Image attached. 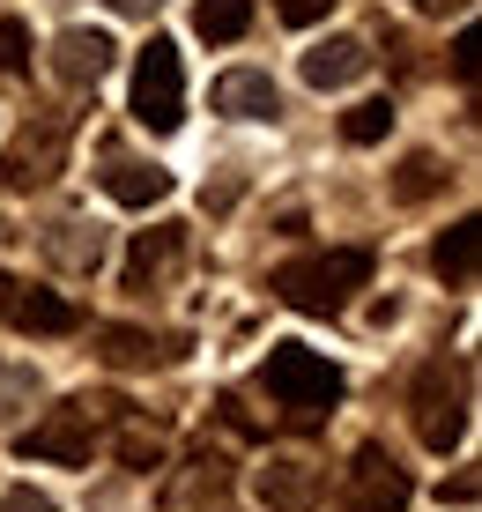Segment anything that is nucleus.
Masks as SVG:
<instances>
[{
	"instance_id": "4be33fe9",
	"label": "nucleus",
	"mask_w": 482,
	"mask_h": 512,
	"mask_svg": "<svg viewBox=\"0 0 482 512\" xmlns=\"http://www.w3.org/2000/svg\"><path fill=\"white\" fill-rule=\"evenodd\" d=\"M23 401H38V372H8V379H0V423L23 409Z\"/></svg>"
},
{
	"instance_id": "ddd939ff",
	"label": "nucleus",
	"mask_w": 482,
	"mask_h": 512,
	"mask_svg": "<svg viewBox=\"0 0 482 512\" xmlns=\"http://www.w3.org/2000/svg\"><path fill=\"white\" fill-rule=\"evenodd\" d=\"M97 357L112 364V372H156V364H171L178 349L156 342V334H141V327H104L97 334Z\"/></svg>"
},
{
	"instance_id": "a878e982",
	"label": "nucleus",
	"mask_w": 482,
	"mask_h": 512,
	"mask_svg": "<svg viewBox=\"0 0 482 512\" xmlns=\"http://www.w3.org/2000/svg\"><path fill=\"white\" fill-rule=\"evenodd\" d=\"M475 490H482V483H475V468H460V475H453V483H445V490H438V498H445V505H475Z\"/></svg>"
},
{
	"instance_id": "6ab92c4d",
	"label": "nucleus",
	"mask_w": 482,
	"mask_h": 512,
	"mask_svg": "<svg viewBox=\"0 0 482 512\" xmlns=\"http://www.w3.org/2000/svg\"><path fill=\"white\" fill-rule=\"evenodd\" d=\"M445 186V171H438V156H408V164L394 171V193L401 201H431V193Z\"/></svg>"
},
{
	"instance_id": "393cba45",
	"label": "nucleus",
	"mask_w": 482,
	"mask_h": 512,
	"mask_svg": "<svg viewBox=\"0 0 482 512\" xmlns=\"http://www.w3.org/2000/svg\"><path fill=\"white\" fill-rule=\"evenodd\" d=\"M0 512H52V498H45V490H8V498H0Z\"/></svg>"
},
{
	"instance_id": "423d86ee",
	"label": "nucleus",
	"mask_w": 482,
	"mask_h": 512,
	"mask_svg": "<svg viewBox=\"0 0 482 512\" xmlns=\"http://www.w3.org/2000/svg\"><path fill=\"white\" fill-rule=\"evenodd\" d=\"M23 453H30V461H60V468H89V453H97V431H89L82 401H75V409H52L38 431H23Z\"/></svg>"
},
{
	"instance_id": "5701e85b",
	"label": "nucleus",
	"mask_w": 482,
	"mask_h": 512,
	"mask_svg": "<svg viewBox=\"0 0 482 512\" xmlns=\"http://www.w3.org/2000/svg\"><path fill=\"white\" fill-rule=\"evenodd\" d=\"M119 453H127V468H156V461H164V438H141V431H127V446H119Z\"/></svg>"
},
{
	"instance_id": "c756f323",
	"label": "nucleus",
	"mask_w": 482,
	"mask_h": 512,
	"mask_svg": "<svg viewBox=\"0 0 482 512\" xmlns=\"http://www.w3.org/2000/svg\"><path fill=\"white\" fill-rule=\"evenodd\" d=\"M8 305H15V275L0 268V320H8Z\"/></svg>"
},
{
	"instance_id": "39448f33",
	"label": "nucleus",
	"mask_w": 482,
	"mask_h": 512,
	"mask_svg": "<svg viewBox=\"0 0 482 512\" xmlns=\"http://www.w3.org/2000/svg\"><path fill=\"white\" fill-rule=\"evenodd\" d=\"M408 498H416V483H408L379 446H364L342 475V512H408Z\"/></svg>"
},
{
	"instance_id": "412c9836",
	"label": "nucleus",
	"mask_w": 482,
	"mask_h": 512,
	"mask_svg": "<svg viewBox=\"0 0 482 512\" xmlns=\"http://www.w3.org/2000/svg\"><path fill=\"white\" fill-rule=\"evenodd\" d=\"M0 67H8V75H15V67H30V30L15 23V15H0Z\"/></svg>"
},
{
	"instance_id": "f3484780",
	"label": "nucleus",
	"mask_w": 482,
	"mask_h": 512,
	"mask_svg": "<svg viewBox=\"0 0 482 512\" xmlns=\"http://www.w3.org/2000/svg\"><path fill=\"white\" fill-rule=\"evenodd\" d=\"M475 245H482V223L468 216V223H453V231H445L438 238V275H445V290H468V282H475Z\"/></svg>"
},
{
	"instance_id": "9b49d317",
	"label": "nucleus",
	"mask_w": 482,
	"mask_h": 512,
	"mask_svg": "<svg viewBox=\"0 0 482 512\" xmlns=\"http://www.w3.org/2000/svg\"><path fill=\"white\" fill-rule=\"evenodd\" d=\"M364 67H371L364 38H327V45L305 52V82L312 90H349V82H364Z\"/></svg>"
},
{
	"instance_id": "dca6fc26",
	"label": "nucleus",
	"mask_w": 482,
	"mask_h": 512,
	"mask_svg": "<svg viewBox=\"0 0 482 512\" xmlns=\"http://www.w3.org/2000/svg\"><path fill=\"white\" fill-rule=\"evenodd\" d=\"M45 260H52V268H67V275H89L104 260L97 223H60V231H45Z\"/></svg>"
},
{
	"instance_id": "7ed1b4c3",
	"label": "nucleus",
	"mask_w": 482,
	"mask_h": 512,
	"mask_svg": "<svg viewBox=\"0 0 482 512\" xmlns=\"http://www.w3.org/2000/svg\"><path fill=\"white\" fill-rule=\"evenodd\" d=\"M416 438L453 453L468 438V364H423L416 372Z\"/></svg>"
},
{
	"instance_id": "f257e3e1",
	"label": "nucleus",
	"mask_w": 482,
	"mask_h": 512,
	"mask_svg": "<svg viewBox=\"0 0 482 512\" xmlns=\"http://www.w3.org/2000/svg\"><path fill=\"white\" fill-rule=\"evenodd\" d=\"M364 282H371V253L364 245H334V253H305L290 268H275V297L297 312H342Z\"/></svg>"
},
{
	"instance_id": "bb28decb",
	"label": "nucleus",
	"mask_w": 482,
	"mask_h": 512,
	"mask_svg": "<svg viewBox=\"0 0 482 512\" xmlns=\"http://www.w3.org/2000/svg\"><path fill=\"white\" fill-rule=\"evenodd\" d=\"M475 52H482L475 38H460V45H453V75H460V82H475Z\"/></svg>"
},
{
	"instance_id": "cd10ccee",
	"label": "nucleus",
	"mask_w": 482,
	"mask_h": 512,
	"mask_svg": "<svg viewBox=\"0 0 482 512\" xmlns=\"http://www.w3.org/2000/svg\"><path fill=\"white\" fill-rule=\"evenodd\" d=\"M408 8H416V15H468L475 0H408Z\"/></svg>"
},
{
	"instance_id": "b1692460",
	"label": "nucleus",
	"mask_w": 482,
	"mask_h": 512,
	"mask_svg": "<svg viewBox=\"0 0 482 512\" xmlns=\"http://www.w3.org/2000/svg\"><path fill=\"white\" fill-rule=\"evenodd\" d=\"M327 8H334V0H275V15H282V23H319Z\"/></svg>"
},
{
	"instance_id": "c85d7f7f",
	"label": "nucleus",
	"mask_w": 482,
	"mask_h": 512,
	"mask_svg": "<svg viewBox=\"0 0 482 512\" xmlns=\"http://www.w3.org/2000/svg\"><path fill=\"white\" fill-rule=\"evenodd\" d=\"M104 8H112V15H156L164 0H104Z\"/></svg>"
},
{
	"instance_id": "20e7f679",
	"label": "nucleus",
	"mask_w": 482,
	"mask_h": 512,
	"mask_svg": "<svg viewBox=\"0 0 482 512\" xmlns=\"http://www.w3.org/2000/svg\"><path fill=\"white\" fill-rule=\"evenodd\" d=\"M134 119L149 134H171L178 119H186V75H178V45L171 38H149L134 67Z\"/></svg>"
},
{
	"instance_id": "9d476101",
	"label": "nucleus",
	"mask_w": 482,
	"mask_h": 512,
	"mask_svg": "<svg viewBox=\"0 0 482 512\" xmlns=\"http://www.w3.org/2000/svg\"><path fill=\"white\" fill-rule=\"evenodd\" d=\"M178 253H186V231H178V223H156V231H141L134 253H127V290H156V282L178 268Z\"/></svg>"
},
{
	"instance_id": "6e6552de",
	"label": "nucleus",
	"mask_w": 482,
	"mask_h": 512,
	"mask_svg": "<svg viewBox=\"0 0 482 512\" xmlns=\"http://www.w3.org/2000/svg\"><path fill=\"white\" fill-rule=\"evenodd\" d=\"M97 186L112 193L119 208H149V201H171V171H164V164H141V156H127V149H104V171H97Z\"/></svg>"
},
{
	"instance_id": "1a4fd4ad",
	"label": "nucleus",
	"mask_w": 482,
	"mask_h": 512,
	"mask_svg": "<svg viewBox=\"0 0 482 512\" xmlns=\"http://www.w3.org/2000/svg\"><path fill=\"white\" fill-rule=\"evenodd\" d=\"M60 156H67V134H60V127H38V134H23L8 156H0V186H8V193H30V186H45L52 171H60Z\"/></svg>"
},
{
	"instance_id": "aec40b11",
	"label": "nucleus",
	"mask_w": 482,
	"mask_h": 512,
	"mask_svg": "<svg viewBox=\"0 0 482 512\" xmlns=\"http://www.w3.org/2000/svg\"><path fill=\"white\" fill-rule=\"evenodd\" d=\"M386 127H394V112H386V104H356V112H342V141H356V149L386 141Z\"/></svg>"
},
{
	"instance_id": "0eeeda50",
	"label": "nucleus",
	"mask_w": 482,
	"mask_h": 512,
	"mask_svg": "<svg viewBox=\"0 0 482 512\" xmlns=\"http://www.w3.org/2000/svg\"><path fill=\"white\" fill-rule=\"evenodd\" d=\"M112 60H119V45H112V30H60L52 38V75L67 82V90H89V82H104L112 75Z\"/></svg>"
},
{
	"instance_id": "7c9ffc66",
	"label": "nucleus",
	"mask_w": 482,
	"mask_h": 512,
	"mask_svg": "<svg viewBox=\"0 0 482 512\" xmlns=\"http://www.w3.org/2000/svg\"><path fill=\"white\" fill-rule=\"evenodd\" d=\"M0 238H8V223H0Z\"/></svg>"
},
{
	"instance_id": "a211bd4d",
	"label": "nucleus",
	"mask_w": 482,
	"mask_h": 512,
	"mask_svg": "<svg viewBox=\"0 0 482 512\" xmlns=\"http://www.w3.org/2000/svg\"><path fill=\"white\" fill-rule=\"evenodd\" d=\"M193 30H201L208 45H230L253 30V0H193Z\"/></svg>"
},
{
	"instance_id": "2eb2a0df",
	"label": "nucleus",
	"mask_w": 482,
	"mask_h": 512,
	"mask_svg": "<svg viewBox=\"0 0 482 512\" xmlns=\"http://www.w3.org/2000/svg\"><path fill=\"white\" fill-rule=\"evenodd\" d=\"M8 320L30 327V334H75V305H67V297H52V290H23V282H15Z\"/></svg>"
},
{
	"instance_id": "f03ea898",
	"label": "nucleus",
	"mask_w": 482,
	"mask_h": 512,
	"mask_svg": "<svg viewBox=\"0 0 482 512\" xmlns=\"http://www.w3.org/2000/svg\"><path fill=\"white\" fill-rule=\"evenodd\" d=\"M260 386L290 409V423H319L334 401H342V364H327L305 342H275L267 364H260Z\"/></svg>"
},
{
	"instance_id": "f8f14e48",
	"label": "nucleus",
	"mask_w": 482,
	"mask_h": 512,
	"mask_svg": "<svg viewBox=\"0 0 482 512\" xmlns=\"http://www.w3.org/2000/svg\"><path fill=\"white\" fill-rule=\"evenodd\" d=\"M216 112H230V119H275L282 97H275V82H267L260 67H230V75L216 82Z\"/></svg>"
},
{
	"instance_id": "4468645a",
	"label": "nucleus",
	"mask_w": 482,
	"mask_h": 512,
	"mask_svg": "<svg viewBox=\"0 0 482 512\" xmlns=\"http://www.w3.org/2000/svg\"><path fill=\"white\" fill-rule=\"evenodd\" d=\"M312 490H319V468L312 461H267L260 468V498H267V512H305L312 505Z\"/></svg>"
}]
</instances>
